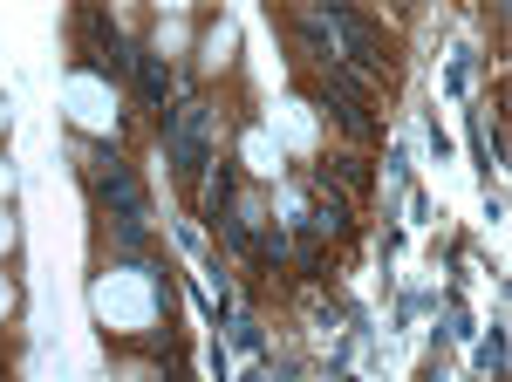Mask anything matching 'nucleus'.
I'll return each mask as SVG.
<instances>
[{
  "mask_svg": "<svg viewBox=\"0 0 512 382\" xmlns=\"http://www.w3.org/2000/svg\"><path fill=\"white\" fill-rule=\"evenodd\" d=\"M0 123H7V110H0Z\"/></svg>",
  "mask_w": 512,
  "mask_h": 382,
  "instance_id": "6",
  "label": "nucleus"
},
{
  "mask_svg": "<svg viewBox=\"0 0 512 382\" xmlns=\"http://www.w3.org/2000/svg\"><path fill=\"white\" fill-rule=\"evenodd\" d=\"M0 191H7V171H0Z\"/></svg>",
  "mask_w": 512,
  "mask_h": 382,
  "instance_id": "5",
  "label": "nucleus"
},
{
  "mask_svg": "<svg viewBox=\"0 0 512 382\" xmlns=\"http://www.w3.org/2000/svg\"><path fill=\"white\" fill-rule=\"evenodd\" d=\"M7 246H14V226H7V212H0V253H7Z\"/></svg>",
  "mask_w": 512,
  "mask_h": 382,
  "instance_id": "3",
  "label": "nucleus"
},
{
  "mask_svg": "<svg viewBox=\"0 0 512 382\" xmlns=\"http://www.w3.org/2000/svg\"><path fill=\"white\" fill-rule=\"evenodd\" d=\"M96 307H103L110 328H130V335H137V328H151V280L130 273V267L110 273V280L96 287Z\"/></svg>",
  "mask_w": 512,
  "mask_h": 382,
  "instance_id": "1",
  "label": "nucleus"
},
{
  "mask_svg": "<svg viewBox=\"0 0 512 382\" xmlns=\"http://www.w3.org/2000/svg\"><path fill=\"white\" fill-rule=\"evenodd\" d=\"M7 307H14V287H7V280H0V314H7Z\"/></svg>",
  "mask_w": 512,
  "mask_h": 382,
  "instance_id": "4",
  "label": "nucleus"
},
{
  "mask_svg": "<svg viewBox=\"0 0 512 382\" xmlns=\"http://www.w3.org/2000/svg\"><path fill=\"white\" fill-rule=\"evenodd\" d=\"M69 116L82 130H110L117 123V89H103L96 76H69Z\"/></svg>",
  "mask_w": 512,
  "mask_h": 382,
  "instance_id": "2",
  "label": "nucleus"
}]
</instances>
